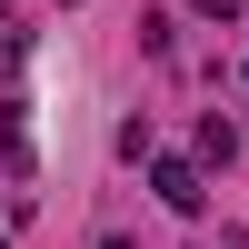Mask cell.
Wrapping results in <instances>:
<instances>
[{"label":"cell","mask_w":249,"mask_h":249,"mask_svg":"<svg viewBox=\"0 0 249 249\" xmlns=\"http://www.w3.org/2000/svg\"><path fill=\"white\" fill-rule=\"evenodd\" d=\"M239 150H249V140H239V130H230V120H219V110L199 120V170H230Z\"/></svg>","instance_id":"cell-2"},{"label":"cell","mask_w":249,"mask_h":249,"mask_svg":"<svg viewBox=\"0 0 249 249\" xmlns=\"http://www.w3.org/2000/svg\"><path fill=\"white\" fill-rule=\"evenodd\" d=\"M150 190L170 199L179 219H199V199H210V179H199V160H150Z\"/></svg>","instance_id":"cell-1"},{"label":"cell","mask_w":249,"mask_h":249,"mask_svg":"<svg viewBox=\"0 0 249 249\" xmlns=\"http://www.w3.org/2000/svg\"><path fill=\"white\" fill-rule=\"evenodd\" d=\"M199 10H210V20H230V10H239V0H199Z\"/></svg>","instance_id":"cell-3"},{"label":"cell","mask_w":249,"mask_h":249,"mask_svg":"<svg viewBox=\"0 0 249 249\" xmlns=\"http://www.w3.org/2000/svg\"><path fill=\"white\" fill-rule=\"evenodd\" d=\"M100 249H130V239H100Z\"/></svg>","instance_id":"cell-4"},{"label":"cell","mask_w":249,"mask_h":249,"mask_svg":"<svg viewBox=\"0 0 249 249\" xmlns=\"http://www.w3.org/2000/svg\"><path fill=\"white\" fill-rule=\"evenodd\" d=\"M0 249H10V239H0Z\"/></svg>","instance_id":"cell-5"}]
</instances>
